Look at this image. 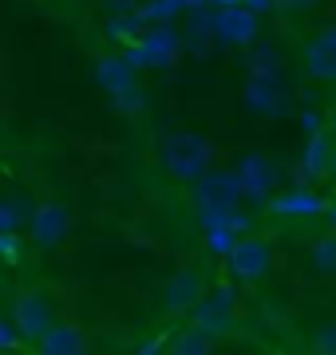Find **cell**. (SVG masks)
<instances>
[{"label":"cell","mask_w":336,"mask_h":355,"mask_svg":"<svg viewBox=\"0 0 336 355\" xmlns=\"http://www.w3.org/2000/svg\"><path fill=\"white\" fill-rule=\"evenodd\" d=\"M95 79H99V87L111 95L123 114H135L142 107V87H139V71L131 64L127 55H115V51H107L95 60Z\"/></svg>","instance_id":"7a4b0ae2"},{"label":"cell","mask_w":336,"mask_h":355,"mask_svg":"<svg viewBox=\"0 0 336 355\" xmlns=\"http://www.w3.org/2000/svg\"><path fill=\"white\" fill-rule=\"evenodd\" d=\"M226 265H230L233 280L242 284H261V280L273 272V245L258 233L249 237H237V241L226 249Z\"/></svg>","instance_id":"277c9868"},{"label":"cell","mask_w":336,"mask_h":355,"mask_svg":"<svg viewBox=\"0 0 336 355\" xmlns=\"http://www.w3.org/2000/svg\"><path fill=\"white\" fill-rule=\"evenodd\" d=\"M269 166L261 162V158H249L246 166H242V178H237V190H246V193H253V198H261V193L269 190Z\"/></svg>","instance_id":"4fadbf2b"},{"label":"cell","mask_w":336,"mask_h":355,"mask_svg":"<svg viewBox=\"0 0 336 355\" xmlns=\"http://www.w3.org/2000/svg\"><path fill=\"white\" fill-rule=\"evenodd\" d=\"M309 265L321 277H336V229H328V233L309 241Z\"/></svg>","instance_id":"8fae6325"},{"label":"cell","mask_w":336,"mask_h":355,"mask_svg":"<svg viewBox=\"0 0 336 355\" xmlns=\"http://www.w3.org/2000/svg\"><path fill=\"white\" fill-rule=\"evenodd\" d=\"M214 32L226 44H253L261 36V16L253 8H242V4H221L218 20H214Z\"/></svg>","instance_id":"52a82bcc"},{"label":"cell","mask_w":336,"mask_h":355,"mask_svg":"<svg viewBox=\"0 0 336 355\" xmlns=\"http://www.w3.org/2000/svg\"><path fill=\"white\" fill-rule=\"evenodd\" d=\"M324 32H328V36H333V40H336V24H333V28H324Z\"/></svg>","instance_id":"ffe728a7"},{"label":"cell","mask_w":336,"mask_h":355,"mask_svg":"<svg viewBox=\"0 0 336 355\" xmlns=\"http://www.w3.org/2000/svg\"><path fill=\"white\" fill-rule=\"evenodd\" d=\"M20 209H16V202H0V233H8V229L20 225Z\"/></svg>","instance_id":"ac0fdd59"},{"label":"cell","mask_w":336,"mask_h":355,"mask_svg":"<svg viewBox=\"0 0 336 355\" xmlns=\"http://www.w3.org/2000/svg\"><path fill=\"white\" fill-rule=\"evenodd\" d=\"M135 51H139V55H131V64H135V67H139V64L167 67V64H174V55H178V40H174L170 28H158V32H146Z\"/></svg>","instance_id":"30bf717a"},{"label":"cell","mask_w":336,"mask_h":355,"mask_svg":"<svg viewBox=\"0 0 336 355\" xmlns=\"http://www.w3.org/2000/svg\"><path fill=\"white\" fill-rule=\"evenodd\" d=\"M309 347L317 355H336V320H328V324H321V328L312 331Z\"/></svg>","instance_id":"9a60e30c"},{"label":"cell","mask_w":336,"mask_h":355,"mask_svg":"<svg viewBox=\"0 0 336 355\" xmlns=\"http://www.w3.org/2000/svg\"><path fill=\"white\" fill-rule=\"evenodd\" d=\"M301 64L317 83H336V40L328 32H317L301 44Z\"/></svg>","instance_id":"ba28073f"},{"label":"cell","mask_w":336,"mask_h":355,"mask_svg":"<svg viewBox=\"0 0 336 355\" xmlns=\"http://www.w3.org/2000/svg\"><path fill=\"white\" fill-rule=\"evenodd\" d=\"M72 233V209H67L60 198H44V202L32 205L28 214V241L36 245L40 253H52L67 241Z\"/></svg>","instance_id":"3957f363"},{"label":"cell","mask_w":336,"mask_h":355,"mask_svg":"<svg viewBox=\"0 0 336 355\" xmlns=\"http://www.w3.org/2000/svg\"><path fill=\"white\" fill-rule=\"evenodd\" d=\"M194 198H198V209L206 217L210 225H221L226 217L237 209V174H210V178H198L194 186Z\"/></svg>","instance_id":"8992f818"},{"label":"cell","mask_w":336,"mask_h":355,"mask_svg":"<svg viewBox=\"0 0 336 355\" xmlns=\"http://www.w3.org/2000/svg\"><path fill=\"white\" fill-rule=\"evenodd\" d=\"M305 170L317 178H328L336 170V150H333V139L328 135H317L309 142V154H305Z\"/></svg>","instance_id":"7c38bea8"},{"label":"cell","mask_w":336,"mask_h":355,"mask_svg":"<svg viewBox=\"0 0 336 355\" xmlns=\"http://www.w3.org/2000/svg\"><path fill=\"white\" fill-rule=\"evenodd\" d=\"M218 4H242V0H218Z\"/></svg>","instance_id":"44dd1931"},{"label":"cell","mask_w":336,"mask_h":355,"mask_svg":"<svg viewBox=\"0 0 336 355\" xmlns=\"http://www.w3.org/2000/svg\"><path fill=\"white\" fill-rule=\"evenodd\" d=\"M32 347H36L40 355H79V352H87V331L79 328V324L56 320Z\"/></svg>","instance_id":"9c48e42d"},{"label":"cell","mask_w":336,"mask_h":355,"mask_svg":"<svg viewBox=\"0 0 336 355\" xmlns=\"http://www.w3.org/2000/svg\"><path fill=\"white\" fill-rule=\"evenodd\" d=\"M8 320L16 324V331H20V340L24 343H36L44 331L52 328L56 320V296L48 288H40V284H32V288H20L12 296V304H8Z\"/></svg>","instance_id":"6da1fadb"},{"label":"cell","mask_w":336,"mask_h":355,"mask_svg":"<svg viewBox=\"0 0 336 355\" xmlns=\"http://www.w3.org/2000/svg\"><path fill=\"white\" fill-rule=\"evenodd\" d=\"M20 253H24V245H20V237H16V229L0 233V257H4V261H20Z\"/></svg>","instance_id":"2e32d148"},{"label":"cell","mask_w":336,"mask_h":355,"mask_svg":"<svg viewBox=\"0 0 336 355\" xmlns=\"http://www.w3.org/2000/svg\"><path fill=\"white\" fill-rule=\"evenodd\" d=\"M281 8H289V12H309V8H317L321 0H277Z\"/></svg>","instance_id":"d6986e66"},{"label":"cell","mask_w":336,"mask_h":355,"mask_svg":"<svg viewBox=\"0 0 336 355\" xmlns=\"http://www.w3.org/2000/svg\"><path fill=\"white\" fill-rule=\"evenodd\" d=\"M170 352H178V355H210L214 352V336H206L202 328H186L178 340L170 343Z\"/></svg>","instance_id":"5bb4252c"},{"label":"cell","mask_w":336,"mask_h":355,"mask_svg":"<svg viewBox=\"0 0 336 355\" xmlns=\"http://www.w3.org/2000/svg\"><path fill=\"white\" fill-rule=\"evenodd\" d=\"M20 331H16V324L12 320H4L0 316V352H16V347H20Z\"/></svg>","instance_id":"e0dca14e"},{"label":"cell","mask_w":336,"mask_h":355,"mask_svg":"<svg viewBox=\"0 0 336 355\" xmlns=\"http://www.w3.org/2000/svg\"><path fill=\"white\" fill-rule=\"evenodd\" d=\"M333 150H336V135H333Z\"/></svg>","instance_id":"7402d4cb"},{"label":"cell","mask_w":336,"mask_h":355,"mask_svg":"<svg viewBox=\"0 0 336 355\" xmlns=\"http://www.w3.org/2000/svg\"><path fill=\"white\" fill-rule=\"evenodd\" d=\"M206 292H210L206 268L202 265H182L178 272L162 284V312H167V316H190Z\"/></svg>","instance_id":"5b68a950"}]
</instances>
